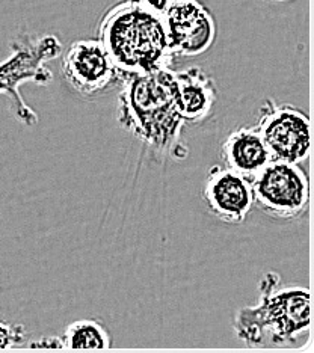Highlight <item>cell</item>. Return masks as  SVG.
Listing matches in <instances>:
<instances>
[{
    "label": "cell",
    "instance_id": "obj_1",
    "mask_svg": "<svg viewBox=\"0 0 314 353\" xmlns=\"http://www.w3.org/2000/svg\"><path fill=\"white\" fill-rule=\"evenodd\" d=\"M117 121L144 145L179 159L184 123L177 108L174 70L124 74L119 85Z\"/></svg>",
    "mask_w": 314,
    "mask_h": 353
},
{
    "label": "cell",
    "instance_id": "obj_2",
    "mask_svg": "<svg viewBox=\"0 0 314 353\" xmlns=\"http://www.w3.org/2000/svg\"><path fill=\"white\" fill-rule=\"evenodd\" d=\"M97 39L123 74H147L173 68L165 19L142 0H118L104 11Z\"/></svg>",
    "mask_w": 314,
    "mask_h": 353
},
{
    "label": "cell",
    "instance_id": "obj_3",
    "mask_svg": "<svg viewBox=\"0 0 314 353\" xmlns=\"http://www.w3.org/2000/svg\"><path fill=\"white\" fill-rule=\"evenodd\" d=\"M257 303L237 310L233 331L246 347H290L308 339L311 296L307 287L281 285L278 274L268 272L259 283Z\"/></svg>",
    "mask_w": 314,
    "mask_h": 353
},
{
    "label": "cell",
    "instance_id": "obj_4",
    "mask_svg": "<svg viewBox=\"0 0 314 353\" xmlns=\"http://www.w3.org/2000/svg\"><path fill=\"white\" fill-rule=\"evenodd\" d=\"M61 39L53 34L34 37L20 34L11 43V54L0 62V94L10 99L15 118L24 125L38 124L37 112L23 99L20 88L24 83L46 86L53 80L47 62L59 58Z\"/></svg>",
    "mask_w": 314,
    "mask_h": 353
},
{
    "label": "cell",
    "instance_id": "obj_5",
    "mask_svg": "<svg viewBox=\"0 0 314 353\" xmlns=\"http://www.w3.org/2000/svg\"><path fill=\"white\" fill-rule=\"evenodd\" d=\"M249 183L254 207L272 219L295 221L308 210L310 180L300 165L272 160Z\"/></svg>",
    "mask_w": 314,
    "mask_h": 353
},
{
    "label": "cell",
    "instance_id": "obj_6",
    "mask_svg": "<svg viewBox=\"0 0 314 353\" xmlns=\"http://www.w3.org/2000/svg\"><path fill=\"white\" fill-rule=\"evenodd\" d=\"M269 150L272 160L300 165L310 157V118L293 104L263 100L254 125Z\"/></svg>",
    "mask_w": 314,
    "mask_h": 353
},
{
    "label": "cell",
    "instance_id": "obj_7",
    "mask_svg": "<svg viewBox=\"0 0 314 353\" xmlns=\"http://www.w3.org/2000/svg\"><path fill=\"white\" fill-rule=\"evenodd\" d=\"M61 73L70 90L84 100L115 90L124 77L97 38L72 41L62 52Z\"/></svg>",
    "mask_w": 314,
    "mask_h": 353
},
{
    "label": "cell",
    "instance_id": "obj_8",
    "mask_svg": "<svg viewBox=\"0 0 314 353\" xmlns=\"http://www.w3.org/2000/svg\"><path fill=\"white\" fill-rule=\"evenodd\" d=\"M169 49L174 58H193L208 52L217 35L215 17L199 0H173L164 14Z\"/></svg>",
    "mask_w": 314,
    "mask_h": 353
},
{
    "label": "cell",
    "instance_id": "obj_9",
    "mask_svg": "<svg viewBox=\"0 0 314 353\" xmlns=\"http://www.w3.org/2000/svg\"><path fill=\"white\" fill-rule=\"evenodd\" d=\"M201 196L207 212L228 225L244 223L254 208L251 183L224 165L210 168Z\"/></svg>",
    "mask_w": 314,
    "mask_h": 353
},
{
    "label": "cell",
    "instance_id": "obj_10",
    "mask_svg": "<svg viewBox=\"0 0 314 353\" xmlns=\"http://www.w3.org/2000/svg\"><path fill=\"white\" fill-rule=\"evenodd\" d=\"M175 101L184 123L201 124L212 117L217 101L213 79L201 67L174 70Z\"/></svg>",
    "mask_w": 314,
    "mask_h": 353
},
{
    "label": "cell",
    "instance_id": "obj_11",
    "mask_svg": "<svg viewBox=\"0 0 314 353\" xmlns=\"http://www.w3.org/2000/svg\"><path fill=\"white\" fill-rule=\"evenodd\" d=\"M221 160L225 168L245 176L246 180H253L272 162V157L257 128L244 125L231 130L222 141Z\"/></svg>",
    "mask_w": 314,
    "mask_h": 353
},
{
    "label": "cell",
    "instance_id": "obj_12",
    "mask_svg": "<svg viewBox=\"0 0 314 353\" xmlns=\"http://www.w3.org/2000/svg\"><path fill=\"white\" fill-rule=\"evenodd\" d=\"M61 341L68 350H104L112 347V334L100 320L82 319L66 327Z\"/></svg>",
    "mask_w": 314,
    "mask_h": 353
},
{
    "label": "cell",
    "instance_id": "obj_13",
    "mask_svg": "<svg viewBox=\"0 0 314 353\" xmlns=\"http://www.w3.org/2000/svg\"><path fill=\"white\" fill-rule=\"evenodd\" d=\"M28 329L21 323H12L0 319V350L21 347L26 344Z\"/></svg>",
    "mask_w": 314,
    "mask_h": 353
},
{
    "label": "cell",
    "instance_id": "obj_14",
    "mask_svg": "<svg viewBox=\"0 0 314 353\" xmlns=\"http://www.w3.org/2000/svg\"><path fill=\"white\" fill-rule=\"evenodd\" d=\"M29 347L32 349H62V341H61V336H44L39 341H34V343H29L28 344Z\"/></svg>",
    "mask_w": 314,
    "mask_h": 353
},
{
    "label": "cell",
    "instance_id": "obj_15",
    "mask_svg": "<svg viewBox=\"0 0 314 353\" xmlns=\"http://www.w3.org/2000/svg\"><path fill=\"white\" fill-rule=\"evenodd\" d=\"M142 2L147 5L150 10H153V11H156V12H159V14H165L166 11H168V8L171 6V3H173V0H142Z\"/></svg>",
    "mask_w": 314,
    "mask_h": 353
},
{
    "label": "cell",
    "instance_id": "obj_16",
    "mask_svg": "<svg viewBox=\"0 0 314 353\" xmlns=\"http://www.w3.org/2000/svg\"><path fill=\"white\" fill-rule=\"evenodd\" d=\"M271 2H290V0H271Z\"/></svg>",
    "mask_w": 314,
    "mask_h": 353
}]
</instances>
